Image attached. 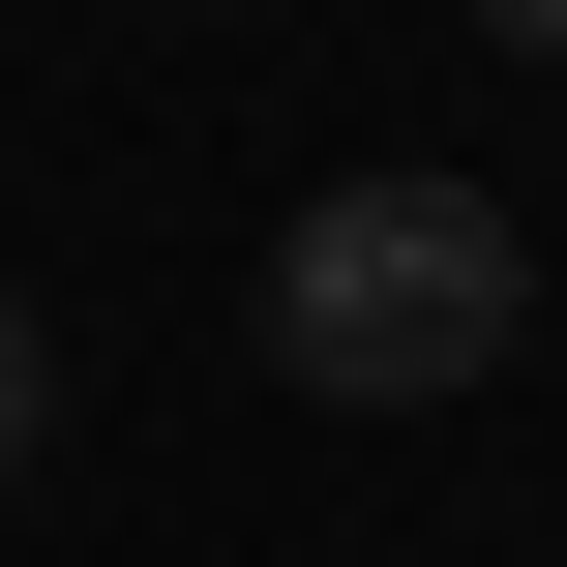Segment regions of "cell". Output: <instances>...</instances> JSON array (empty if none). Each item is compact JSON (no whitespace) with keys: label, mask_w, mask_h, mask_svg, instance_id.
I'll return each mask as SVG.
<instances>
[{"label":"cell","mask_w":567,"mask_h":567,"mask_svg":"<svg viewBox=\"0 0 567 567\" xmlns=\"http://www.w3.org/2000/svg\"><path fill=\"white\" fill-rule=\"evenodd\" d=\"M478 30H508V60H567V0H478Z\"/></svg>","instance_id":"cell-3"},{"label":"cell","mask_w":567,"mask_h":567,"mask_svg":"<svg viewBox=\"0 0 567 567\" xmlns=\"http://www.w3.org/2000/svg\"><path fill=\"white\" fill-rule=\"evenodd\" d=\"M30 419H60V329H30V299H0V478H30Z\"/></svg>","instance_id":"cell-2"},{"label":"cell","mask_w":567,"mask_h":567,"mask_svg":"<svg viewBox=\"0 0 567 567\" xmlns=\"http://www.w3.org/2000/svg\"><path fill=\"white\" fill-rule=\"evenodd\" d=\"M538 329V239L478 209V179H329L299 239H269V359L329 389V419H419V389H478Z\"/></svg>","instance_id":"cell-1"}]
</instances>
